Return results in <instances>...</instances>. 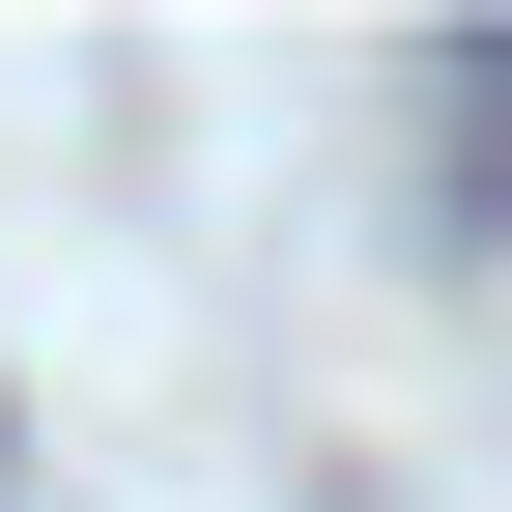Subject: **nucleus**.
I'll list each match as a JSON object with an SVG mask.
<instances>
[{
    "label": "nucleus",
    "mask_w": 512,
    "mask_h": 512,
    "mask_svg": "<svg viewBox=\"0 0 512 512\" xmlns=\"http://www.w3.org/2000/svg\"><path fill=\"white\" fill-rule=\"evenodd\" d=\"M427 114H456V200L512 228V57H456V86H427Z\"/></svg>",
    "instance_id": "nucleus-1"
}]
</instances>
